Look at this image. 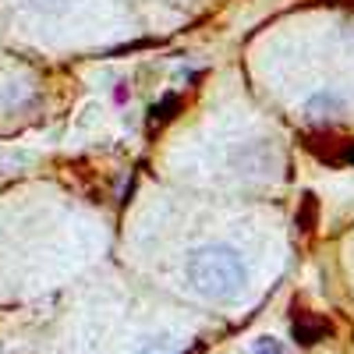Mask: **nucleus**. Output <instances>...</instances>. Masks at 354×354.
Masks as SVG:
<instances>
[{"label": "nucleus", "instance_id": "obj_4", "mask_svg": "<svg viewBox=\"0 0 354 354\" xmlns=\"http://www.w3.org/2000/svg\"><path fill=\"white\" fill-rule=\"evenodd\" d=\"M32 4H36V8H43V11H53V8H61L64 0H32Z\"/></svg>", "mask_w": 354, "mask_h": 354}, {"label": "nucleus", "instance_id": "obj_2", "mask_svg": "<svg viewBox=\"0 0 354 354\" xmlns=\"http://www.w3.org/2000/svg\"><path fill=\"white\" fill-rule=\"evenodd\" d=\"M255 354H287V347L277 344V340H259L255 344Z\"/></svg>", "mask_w": 354, "mask_h": 354}, {"label": "nucleus", "instance_id": "obj_3", "mask_svg": "<svg viewBox=\"0 0 354 354\" xmlns=\"http://www.w3.org/2000/svg\"><path fill=\"white\" fill-rule=\"evenodd\" d=\"M138 354H174V351H170L167 344H149V347H142Z\"/></svg>", "mask_w": 354, "mask_h": 354}, {"label": "nucleus", "instance_id": "obj_1", "mask_svg": "<svg viewBox=\"0 0 354 354\" xmlns=\"http://www.w3.org/2000/svg\"><path fill=\"white\" fill-rule=\"evenodd\" d=\"M185 273H188L192 287H198L202 294H209V298H230L245 283V262L234 248L209 245V248H198L188 255Z\"/></svg>", "mask_w": 354, "mask_h": 354}]
</instances>
